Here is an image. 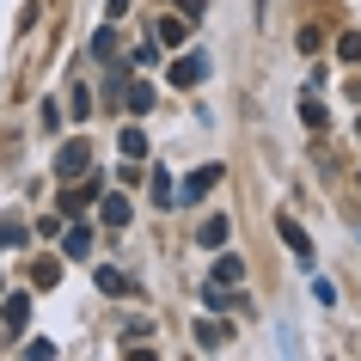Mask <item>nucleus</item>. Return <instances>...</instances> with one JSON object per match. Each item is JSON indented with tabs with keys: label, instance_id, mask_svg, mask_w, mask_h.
Segmentation results:
<instances>
[{
	"label": "nucleus",
	"instance_id": "obj_1",
	"mask_svg": "<svg viewBox=\"0 0 361 361\" xmlns=\"http://www.w3.org/2000/svg\"><path fill=\"white\" fill-rule=\"evenodd\" d=\"M202 80H209V56H202V49L171 61V86H202Z\"/></svg>",
	"mask_w": 361,
	"mask_h": 361
},
{
	"label": "nucleus",
	"instance_id": "obj_2",
	"mask_svg": "<svg viewBox=\"0 0 361 361\" xmlns=\"http://www.w3.org/2000/svg\"><path fill=\"white\" fill-rule=\"evenodd\" d=\"M221 178H227L221 166H196L190 178H184V190H178V202H202V196H209L214 184H221Z\"/></svg>",
	"mask_w": 361,
	"mask_h": 361
},
{
	"label": "nucleus",
	"instance_id": "obj_3",
	"mask_svg": "<svg viewBox=\"0 0 361 361\" xmlns=\"http://www.w3.org/2000/svg\"><path fill=\"white\" fill-rule=\"evenodd\" d=\"M92 239H98V233L86 227V221H74V227L61 233V257H74V264H86V257H92Z\"/></svg>",
	"mask_w": 361,
	"mask_h": 361
},
{
	"label": "nucleus",
	"instance_id": "obj_4",
	"mask_svg": "<svg viewBox=\"0 0 361 361\" xmlns=\"http://www.w3.org/2000/svg\"><path fill=\"white\" fill-rule=\"evenodd\" d=\"M92 166V147H86V135H80V141H68V147L56 153V171L61 178H74V171H86Z\"/></svg>",
	"mask_w": 361,
	"mask_h": 361
},
{
	"label": "nucleus",
	"instance_id": "obj_5",
	"mask_svg": "<svg viewBox=\"0 0 361 361\" xmlns=\"http://www.w3.org/2000/svg\"><path fill=\"white\" fill-rule=\"evenodd\" d=\"M227 239H233L227 214H214V221H202V233H196V245H202V251H227Z\"/></svg>",
	"mask_w": 361,
	"mask_h": 361
},
{
	"label": "nucleus",
	"instance_id": "obj_6",
	"mask_svg": "<svg viewBox=\"0 0 361 361\" xmlns=\"http://www.w3.org/2000/svg\"><path fill=\"white\" fill-rule=\"evenodd\" d=\"M116 147H123V166H147V135H141V129H123V135H116Z\"/></svg>",
	"mask_w": 361,
	"mask_h": 361
},
{
	"label": "nucleus",
	"instance_id": "obj_7",
	"mask_svg": "<svg viewBox=\"0 0 361 361\" xmlns=\"http://www.w3.org/2000/svg\"><path fill=\"white\" fill-rule=\"evenodd\" d=\"M282 239H288V251H294L300 264H306V257H312V239H306V227H300V221H294V214H282Z\"/></svg>",
	"mask_w": 361,
	"mask_h": 361
},
{
	"label": "nucleus",
	"instance_id": "obj_8",
	"mask_svg": "<svg viewBox=\"0 0 361 361\" xmlns=\"http://www.w3.org/2000/svg\"><path fill=\"white\" fill-rule=\"evenodd\" d=\"M214 282L239 288V282H245V257H233V251H221V257H214Z\"/></svg>",
	"mask_w": 361,
	"mask_h": 361
},
{
	"label": "nucleus",
	"instance_id": "obj_9",
	"mask_svg": "<svg viewBox=\"0 0 361 361\" xmlns=\"http://www.w3.org/2000/svg\"><path fill=\"white\" fill-rule=\"evenodd\" d=\"M98 294H111V300H123V294H135V282L123 276V269H98Z\"/></svg>",
	"mask_w": 361,
	"mask_h": 361
},
{
	"label": "nucleus",
	"instance_id": "obj_10",
	"mask_svg": "<svg viewBox=\"0 0 361 361\" xmlns=\"http://www.w3.org/2000/svg\"><path fill=\"white\" fill-rule=\"evenodd\" d=\"M227 337H233V324H221V319H202V324H196V343H202V349H221Z\"/></svg>",
	"mask_w": 361,
	"mask_h": 361
},
{
	"label": "nucleus",
	"instance_id": "obj_11",
	"mask_svg": "<svg viewBox=\"0 0 361 361\" xmlns=\"http://www.w3.org/2000/svg\"><path fill=\"white\" fill-rule=\"evenodd\" d=\"M98 221H104V227H129V202H123V196H104V202H98Z\"/></svg>",
	"mask_w": 361,
	"mask_h": 361
},
{
	"label": "nucleus",
	"instance_id": "obj_12",
	"mask_svg": "<svg viewBox=\"0 0 361 361\" xmlns=\"http://www.w3.org/2000/svg\"><path fill=\"white\" fill-rule=\"evenodd\" d=\"M19 245H31V227L25 221H0V251H19Z\"/></svg>",
	"mask_w": 361,
	"mask_h": 361
},
{
	"label": "nucleus",
	"instance_id": "obj_13",
	"mask_svg": "<svg viewBox=\"0 0 361 361\" xmlns=\"http://www.w3.org/2000/svg\"><path fill=\"white\" fill-rule=\"evenodd\" d=\"M86 202H98V184H80V190H61V214H80Z\"/></svg>",
	"mask_w": 361,
	"mask_h": 361
},
{
	"label": "nucleus",
	"instance_id": "obj_14",
	"mask_svg": "<svg viewBox=\"0 0 361 361\" xmlns=\"http://www.w3.org/2000/svg\"><path fill=\"white\" fill-rule=\"evenodd\" d=\"M0 319H6V324H13V331H19V324L31 319V300H25V294H13V300L0 306Z\"/></svg>",
	"mask_w": 361,
	"mask_h": 361
},
{
	"label": "nucleus",
	"instance_id": "obj_15",
	"mask_svg": "<svg viewBox=\"0 0 361 361\" xmlns=\"http://www.w3.org/2000/svg\"><path fill=\"white\" fill-rule=\"evenodd\" d=\"M159 43H190V25L184 19H159Z\"/></svg>",
	"mask_w": 361,
	"mask_h": 361
},
{
	"label": "nucleus",
	"instance_id": "obj_16",
	"mask_svg": "<svg viewBox=\"0 0 361 361\" xmlns=\"http://www.w3.org/2000/svg\"><path fill=\"white\" fill-rule=\"evenodd\" d=\"M31 276H37V288H56L61 264H56V257H37V269H31Z\"/></svg>",
	"mask_w": 361,
	"mask_h": 361
},
{
	"label": "nucleus",
	"instance_id": "obj_17",
	"mask_svg": "<svg viewBox=\"0 0 361 361\" xmlns=\"http://www.w3.org/2000/svg\"><path fill=\"white\" fill-rule=\"evenodd\" d=\"M337 56H343V61H349V68H361V31H349V37H343V43H337Z\"/></svg>",
	"mask_w": 361,
	"mask_h": 361
},
{
	"label": "nucleus",
	"instance_id": "obj_18",
	"mask_svg": "<svg viewBox=\"0 0 361 361\" xmlns=\"http://www.w3.org/2000/svg\"><path fill=\"white\" fill-rule=\"evenodd\" d=\"M153 196H159V209H171V202H178V190H171L166 171H153Z\"/></svg>",
	"mask_w": 361,
	"mask_h": 361
},
{
	"label": "nucleus",
	"instance_id": "obj_19",
	"mask_svg": "<svg viewBox=\"0 0 361 361\" xmlns=\"http://www.w3.org/2000/svg\"><path fill=\"white\" fill-rule=\"evenodd\" d=\"M300 123H306V129H324V104H319V98H306V104H300Z\"/></svg>",
	"mask_w": 361,
	"mask_h": 361
},
{
	"label": "nucleus",
	"instance_id": "obj_20",
	"mask_svg": "<svg viewBox=\"0 0 361 361\" xmlns=\"http://www.w3.org/2000/svg\"><path fill=\"white\" fill-rule=\"evenodd\" d=\"M312 300H319V306H337V288H331V276H312Z\"/></svg>",
	"mask_w": 361,
	"mask_h": 361
},
{
	"label": "nucleus",
	"instance_id": "obj_21",
	"mask_svg": "<svg viewBox=\"0 0 361 361\" xmlns=\"http://www.w3.org/2000/svg\"><path fill=\"white\" fill-rule=\"evenodd\" d=\"M202 306H214V312H221V306H227V282H209V288H202Z\"/></svg>",
	"mask_w": 361,
	"mask_h": 361
},
{
	"label": "nucleus",
	"instance_id": "obj_22",
	"mask_svg": "<svg viewBox=\"0 0 361 361\" xmlns=\"http://www.w3.org/2000/svg\"><path fill=\"white\" fill-rule=\"evenodd\" d=\"M123 98H129V111H135V116H141V111H147V104H153V92H147V86H129V92H123Z\"/></svg>",
	"mask_w": 361,
	"mask_h": 361
},
{
	"label": "nucleus",
	"instance_id": "obj_23",
	"mask_svg": "<svg viewBox=\"0 0 361 361\" xmlns=\"http://www.w3.org/2000/svg\"><path fill=\"white\" fill-rule=\"evenodd\" d=\"M184 13H202V0H184Z\"/></svg>",
	"mask_w": 361,
	"mask_h": 361
},
{
	"label": "nucleus",
	"instance_id": "obj_24",
	"mask_svg": "<svg viewBox=\"0 0 361 361\" xmlns=\"http://www.w3.org/2000/svg\"><path fill=\"white\" fill-rule=\"evenodd\" d=\"M355 129H361V123H355Z\"/></svg>",
	"mask_w": 361,
	"mask_h": 361
}]
</instances>
